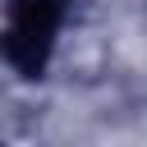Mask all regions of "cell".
Wrapping results in <instances>:
<instances>
[]
</instances>
